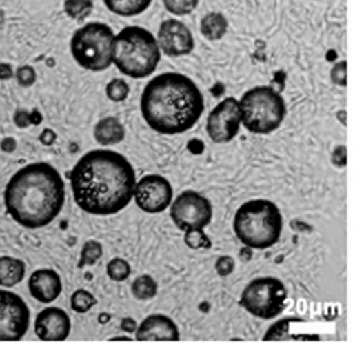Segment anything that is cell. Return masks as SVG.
Masks as SVG:
<instances>
[{
	"label": "cell",
	"mask_w": 353,
	"mask_h": 353,
	"mask_svg": "<svg viewBox=\"0 0 353 353\" xmlns=\"http://www.w3.org/2000/svg\"><path fill=\"white\" fill-rule=\"evenodd\" d=\"M76 204L93 216L117 214L130 204L137 172L124 155L111 150H92L70 173Z\"/></svg>",
	"instance_id": "6da1fadb"
},
{
	"label": "cell",
	"mask_w": 353,
	"mask_h": 353,
	"mask_svg": "<svg viewBox=\"0 0 353 353\" xmlns=\"http://www.w3.org/2000/svg\"><path fill=\"white\" fill-rule=\"evenodd\" d=\"M8 214L27 230L54 222L65 203V183L49 163H31L19 169L5 188Z\"/></svg>",
	"instance_id": "7a4b0ae2"
},
{
	"label": "cell",
	"mask_w": 353,
	"mask_h": 353,
	"mask_svg": "<svg viewBox=\"0 0 353 353\" xmlns=\"http://www.w3.org/2000/svg\"><path fill=\"white\" fill-rule=\"evenodd\" d=\"M141 112L154 132L181 134L199 123L204 112V97L188 76L164 72L143 88Z\"/></svg>",
	"instance_id": "3957f363"
},
{
	"label": "cell",
	"mask_w": 353,
	"mask_h": 353,
	"mask_svg": "<svg viewBox=\"0 0 353 353\" xmlns=\"http://www.w3.org/2000/svg\"><path fill=\"white\" fill-rule=\"evenodd\" d=\"M284 219L279 207L269 200L244 203L234 216V232L238 240L253 250L274 247L283 235Z\"/></svg>",
	"instance_id": "277c9868"
},
{
	"label": "cell",
	"mask_w": 353,
	"mask_h": 353,
	"mask_svg": "<svg viewBox=\"0 0 353 353\" xmlns=\"http://www.w3.org/2000/svg\"><path fill=\"white\" fill-rule=\"evenodd\" d=\"M161 59L159 40L138 26L123 28L114 40V64L124 76L145 79L157 70Z\"/></svg>",
	"instance_id": "5b68a950"
},
{
	"label": "cell",
	"mask_w": 353,
	"mask_h": 353,
	"mask_svg": "<svg viewBox=\"0 0 353 353\" xmlns=\"http://www.w3.org/2000/svg\"><path fill=\"white\" fill-rule=\"evenodd\" d=\"M243 126L254 134H269L281 128L287 107L281 93L271 86H256L240 99Z\"/></svg>",
	"instance_id": "8992f818"
},
{
	"label": "cell",
	"mask_w": 353,
	"mask_h": 353,
	"mask_svg": "<svg viewBox=\"0 0 353 353\" xmlns=\"http://www.w3.org/2000/svg\"><path fill=\"white\" fill-rule=\"evenodd\" d=\"M114 40L116 34L110 26L89 23L72 34V58L85 70L105 71L114 64Z\"/></svg>",
	"instance_id": "52a82bcc"
},
{
	"label": "cell",
	"mask_w": 353,
	"mask_h": 353,
	"mask_svg": "<svg viewBox=\"0 0 353 353\" xmlns=\"http://www.w3.org/2000/svg\"><path fill=\"white\" fill-rule=\"evenodd\" d=\"M287 302V288L275 276L256 278L243 290L240 305L248 314L261 319H275L283 314Z\"/></svg>",
	"instance_id": "ba28073f"
},
{
	"label": "cell",
	"mask_w": 353,
	"mask_h": 353,
	"mask_svg": "<svg viewBox=\"0 0 353 353\" xmlns=\"http://www.w3.org/2000/svg\"><path fill=\"white\" fill-rule=\"evenodd\" d=\"M170 217L185 234L203 232L213 219L212 203L196 191H183L170 205Z\"/></svg>",
	"instance_id": "9c48e42d"
},
{
	"label": "cell",
	"mask_w": 353,
	"mask_h": 353,
	"mask_svg": "<svg viewBox=\"0 0 353 353\" xmlns=\"http://www.w3.org/2000/svg\"><path fill=\"white\" fill-rule=\"evenodd\" d=\"M30 310L18 294L0 290V341H19L28 333Z\"/></svg>",
	"instance_id": "30bf717a"
},
{
	"label": "cell",
	"mask_w": 353,
	"mask_h": 353,
	"mask_svg": "<svg viewBox=\"0 0 353 353\" xmlns=\"http://www.w3.org/2000/svg\"><path fill=\"white\" fill-rule=\"evenodd\" d=\"M240 101L230 97L221 101L207 117V134L214 143H228L236 138L241 128Z\"/></svg>",
	"instance_id": "8fae6325"
},
{
	"label": "cell",
	"mask_w": 353,
	"mask_h": 353,
	"mask_svg": "<svg viewBox=\"0 0 353 353\" xmlns=\"http://www.w3.org/2000/svg\"><path fill=\"white\" fill-rule=\"evenodd\" d=\"M134 203L148 214L168 210L173 203V188L170 182L160 174H147L134 186Z\"/></svg>",
	"instance_id": "7c38bea8"
},
{
	"label": "cell",
	"mask_w": 353,
	"mask_h": 353,
	"mask_svg": "<svg viewBox=\"0 0 353 353\" xmlns=\"http://www.w3.org/2000/svg\"><path fill=\"white\" fill-rule=\"evenodd\" d=\"M159 45L164 55L185 57L195 48V40L191 30L179 19H165L159 28Z\"/></svg>",
	"instance_id": "4fadbf2b"
},
{
	"label": "cell",
	"mask_w": 353,
	"mask_h": 353,
	"mask_svg": "<svg viewBox=\"0 0 353 353\" xmlns=\"http://www.w3.org/2000/svg\"><path fill=\"white\" fill-rule=\"evenodd\" d=\"M36 334L45 341H62L70 336L71 321L64 309L46 307L36 316Z\"/></svg>",
	"instance_id": "5bb4252c"
},
{
	"label": "cell",
	"mask_w": 353,
	"mask_h": 353,
	"mask_svg": "<svg viewBox=\"0 0 353 353\" xmlns=\"http://www.w3.org/2000/svg\"><path fill=\"white\" fill-rule=\"evenodd\" d=\"M134 339L139 341H178L181 340V334L172 318L154 314L142 321Z\"/></svg>",
	"instance_id": "9a60e30c"
},
{
	"label": "cell",
	"mask_w": 353,
	"mask_h": 353,
	"mask_svg": "<svg viewBox=\"0 0 353 353\" xmlns=\"http://www.w3.org/2000/svg\"><path fill=\"white\" fill-rule=\"evenodd\" d=\"M28 292L40 303H52L57 300L62 292L61 276L54 269H37L30 275Z\"/></svg>",
	"instance_id": "2e32d148"
},
{
	"label": "cell",
	"mask_w": 353,
	"mask_h": 353,
	"mask_svg": "<svg viewBox=\"0 0 353 353\" xmlns=\"http://www.w3.org/2000/svg\"><path fill=\"white\" fill-rule=\"evenodd\" d=\"M93 133H95L97 142L105 145V147H108V145H117L126 137L123 123L116 117H107L99 120Z\"/></svg>",
	"instance_id": "e0dca14e"
},
{
	"label": "cell",
	"mask_w": 353,
	"mask_h": 353,
	"mask_svg": "<svg viewBox=\"0 0 353 353\" xmlns=\"http://www.w3.org/2000/svg\"><path fill=\"white\" fill-rule=\"evenodd\" d=\"M26 276V263L17 257H0V285L5 288L15 287Z\"/></svg>",
	"instance_id": "ac0fdd59"
},
{
	"label": "cell",
	"mask_w": 353,
	"mask_h": 353,
	"mask_svg": "<svg viewBox=\"0 0 353 353\" xmlns=\"http://www.w3.org/2000/svg\"><path fill=\"white\" fill-rule=\"evenodd\" d=\"M200 30L207 40H221L228 31V19L219 12H210L203 17Z\"/></svg>",
	"instance_id": "d6986e66"
},
{
	"label": "cell",
	"mask_w": 353,
	"mask_h": 353,
	"mask_svg": "<svg viewBox=\"0 0 353 353\" xmlns=\"http://www.w3.org/2000/svg\"><path fill=\"white\" fill-rule=\"evenodd\" d=\"M112 14L120 17H137L150 8L152 0H103Z\"/></svg>",
	"instance_id": "ffe728a7"
},
{
	"label": "cell",
	"mask_w": 353,
	"mask_h": 353,
	"mask_svg": "<svg viewBox=\"0 0 353 353\" xmlns=\"http://www.w3.org/2000/svg\"><path fill=\"white\" fill-rule=\"evenodd\" d=\"M132 293L139 300H151L159 293V285L150 275H141L132 284Z\"/></svg>",
	"instance_id": "44dd1931"
},
{
	"label": "cell",
	"mask_w": 353,
	"mask_h": 353,
	"mask_svg": "<svg viewBox=\"0 0 353 353\" xmlns=\"http://www.w3.org/2000/svg\"><path fill=\"white\" fill-rule=\"evenodd\" d=\"M92 0H65L64 2L65 14L76 21L86 19L92 14Z\"/></svg>",
	"instance_id": "7402d4cb"
},
{
	"label": "cell",
	"mask_w": 353,
	"mask_h": 353,
	"mask_svg": "<svg viewBox=\"0 0 353 353\" xmlns=\"http://www.w3.org/2000/svg\"><path fill=\"white\" fill-rule=\"evenodd\" d=\"M97 305V297L88 290H77L71 296V307L77 314H86Z\"/></svg>",
	"instance_id": "603a6c76"
},
{
	"label": "cell",
	"mask_w": 353,
	"mask_h": 353,
	"mask_svg": "<svg viewBox=\"0 0 353 353\" xmlns=\"http://www.w3.org/2000/svg\"><path fill=\"white\" fill-rule=\"evenodd\" d=\"M101 257H102V244L95 240H89L83 244L79 266L83 268V266L95 265Z\"/></svg>",
	"instance_id": "cb8c5ba5"
},
{
	"label": "cell",
	"mask_w": 353,
	"mask_h": 353,
	"mask_svg": "<svg viewBox=\"0 0 353 353\" xmlns=\"http://www.w3.org/2000/svg\"><path fill=\"white\" fill-rule=\"evenodd\" d=\"M130 265L128 261H124L121 257H116L112 261L108 262L107 265V274L108 276L116 283L126 281V279L130 276Z\"/></svg>",
	"instance_id": "d4e9b609"
},
{
	"label": "cell",
	"mask_w": 353,
	"mask_h": 353,
	"mask_svg": "<svg viewBox=\"0 0 353 353\" xmlns=\"http://www.w3.org/2000/svg\"><path fill=\"white\" fill-rule=\"evenodd\" d=\"M165 9L176 17L190 15L199 6V0H163Z\"/></svg>",
	"instance_id": "484cf974"
},
{
	"label": "cell",
	"mask_w": 353,
	"mask_h": 353,
	"mask_svg": "<svg viewBox=\"0 0 353 353\" xmlns=\"http://www.w3.org/2000/svg\"><path fill=\"white\" fill-rule=\"evenodd\" d=\"M129 85L123 79H112L107 85V97L112 102H123L129 97Z\"/></svg>",
	"instance_id": "4316f807"
},
{
	"label": "cell",
	"mask_w": 353,
	"mask_h": 353,
	"mask_svg": "<svg viewBox=\"0 0 353 353\" xmlns=\"http://www.w3.org/2000/svg\"><path fill=\"white\" fill-rule=\"evenodd\" d=\"M15 77H17L18 85H21L23 88H30L36 83L37 74H36V70L33 67L23 65L17 70Z\"/></svg>",
	"instance_id": "83f0119b"
},
{
	"label": "cell",
	"mask_w": 353,
	"mask_h": 353,
	"mask_svg": "<svg viewBox=\"0 0 353 353\" xmlns=\"http://www.w3.org/2000/svg\"><path fill=\"white\" fill-rule=\"evenodd\" d=\"M330 79L337 86H347V62L340 61L337 64L331 68L330 71Z\"/></svg>",
	"instance_id": "f1b7e54d"
},
{
	"label": "cell",
	"mask_w": 353,
	"mask_h": 353,
	"mask_svg": "<svg viewBox=\"0 0 353 353\" xmlns=\"http://www.w3.org/2000/svg\"><path fill=\"white\" fill-rule=\"evenodd\" d=\"M185 244L191 248H209L212 243L209 238L205 236L204 232H194V234H185Z\"/></svg>",
	"instance_id": "f546056e"
},
{
	"label": "cell",
	"mask_w": 353,
	"mask_h": 353,
	"mask_svg": "<svg viewBox=\"0 0 353 353\" xmlns=\"http://www.w3.org/2000/svg\"><path fill=\"white\" fill-rule=\"evenodd\" d=\"M216 272L219 274L221 276H228L234 272L235 269V261L231 256H221L219 259L216 261Z\"/></svg>",
	"instance_id": "4dcf8cb0"
},
{
	"label": "cell",
	"mask_w": 353,
	"mask_h": 353,
	"mask_svg": "<svg viewBox=\"0 0 353 353\" xmlns=\"http://www.w3.org/2000/svg\"><path fill=\"white\" fill-rule=\"evenodd\" d=\"M14 121L18 128L24 129V128H28L30 124H33V114H30L27 110H18L15 114H14Z\"/></svg>",
	"instance_id": "1f68e13d"
},
{
	"label": "cell",
	"mask_w": 353,
	"mask_h": 353,
	"mask_svg": "<svg viewBox=\"0 0 353 353\" xmlns=\"http://www.w3.org/2000/svg\"><path fill=\"white\" fill-rule=\"evenodd\" d=\"M55 139H57V134H55L54 130H50V129H45L40 134V142L46 145V147H49V145L54 143Z\"/></svg>",
	"instance_id": "d6a6232c"
},
{
	"label": "cell",
	"mask_w": 353,
	"mask_h": 353,
	"mask_svg": "<svg viewBox=\"0 0 353 353\" xmlns=\"http://www.w3.org/2000/svg\"><path fill=\"white\" fill-rule=\"evenodd\" d=\"M0 148L6 154H12L17 150V141L14 138H5L2 141V145H0Z\"/></svg>",
	"instance_id": "836d02e7"
},
{
	"label": "cell",
	"mask_w": 353,
	"mask_h": 353,
	"mask_svg": "<svg viewBox=\"0 0 353 353\" xmlns=\"http://www.w3.org/2000/svg\"><path fill=\"white\" fill-rule=\"evenodd\" d=\"M120 327L124 333H137V323L132 318H124Z\"/></svg>",
	"instance_id": "e575fe53"
},
{
	"label": "cell",
	"mask_w": 353,
	"mask_h": 353,
	"mask_svg": "<svg viewBox=\"0 0 353 353\" xmlns=\"http://www.w3.org/2000/svg\"><path fill=\"white\" fill-rule=\"evenodd\" d=\"M14 77V70L9 64H0V80H9Z\"/></svg>",
	"instance_id": "d590c367"
},
{
	"label": "cell",
	"mask_w": 353,
	"mask_h": 353,
	"mask_svg": "<svg viewBox=\"0 0 353 353\" xmlns=\"http://www.w3.org/2000/svg\"><path fill=\"white\" fill-rule=\"evenodd\" d=\"M112 340H132V337H126V336H123V337H114Z\"/></svg>",
	"instance_id": "8d00e7d4"
}]
</instances>
